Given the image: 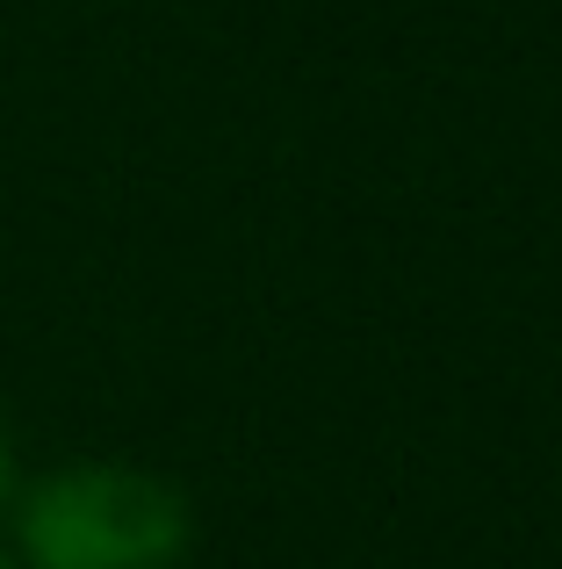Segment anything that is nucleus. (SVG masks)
<instances>
[{
    "mask_svg": "<svg viewBox=\"0 0 562 569\" xmlns=\"http://www.w3.org/2000/svg\"><path fill=\"white\" fill-rule=\"evenodd\" d=\"M188 548V498L138 461H58L8 498L14 569H181Z\"/></svg>",
    "mask_w": 562,
    "mask_h": 569,
    "instance_id": "obj_1",
    "label": "nucleus"
},
{
    "mask_svg": "<svg viewBox=\"0 0 562 569\" xmlns=\"http://www.w3.org/2000/svg\"><path fill=\"white\" fill-rule=\"evenodd\" d=\"M0 569H14V556H8V541H0Z\"/></svg>",
    "mask_w": 562,
    "mask_h": 569,
    "instance_id": "obj_2",
    "label": "nucleus"
}]
</instances>
